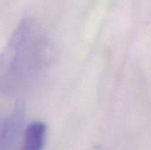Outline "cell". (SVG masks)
<instances>
[{
	"label": "cell",
	"mask_w": 151,
	"mask_h": 150,
	"mask_svg": "<svg viewBox=\"0 0 151 150\" xmlns=\"http://www.w3.org/2000/svg\"><path fill=\"white\" fill-rule=\"evenodd\" d=\"M52 42L37 22L19 21L0 53V94L15 95L32 82L52 62Z\"/></svg>",
	"instance_id": "6da1fadb"
},
{
	"label": "cell",
	"mask_w": 151,
	"mask_h": 150,
	"mask_svg": "<svg viewBox=\"0 0 151 150\" xmlns=\"http://www.w3.org/2000/svg\"><path fill=\"white\" fill-rule=\"evenodd\" d=\"M46 134V125L42 122L30 124L26 132L23 150H42Z\"/></svg>",
	"instance_id": "7a4b0ae2"
}]
</instances>
